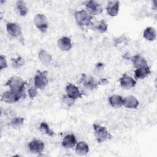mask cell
Returning <instances> with one entry per match:
<instances>
[{
  "mask_svg": "<svg viewBox=\"0 0 157 157\" xmlns=\"http://www.w3.org/2000/svg\"><path fill=\"white\" fill-rule=\"evenodd\" d=\"M48 82V72L47 71H36L34 77V83L38 90L44 89L47 86Z\"/></svg>",
  "mask_w": 157,
  "mask_h": 157,
  "instance_id": "277c9868",
  "label": "cell"
},
{
  "mask_svg": "<svg viewBox=\"0 0 157 157\" xmlns=\"http://www.w3.org/2000/svg\"><path fill=\"white\" fill-rule=\"evenodd\" d=\"M28 148L29 151L32 153L40 154L44 150L45 144L42 140L34 139L28 144Z\"/></svg>",
  "mask_w": 157,
  "mask_h": 157,
  "instance_id": "30bf717a",
  "label": "cell"
},
{
  "mask_svg": "<svg viewBox=\"0 0 157 157\" xmlns=\"http://www.w3.org/2000/svg\"><path fill=\"white\" fill-rule=\"evenodd\" d=\"M26 82L20 77L12 76L6 82L5 85L9 87L10 90L23 95Z\"/></svg>",
  "mask_w": 157,
  "mask_h": 157,
  "instance_id": "6da1fadb",
  "label": "cell"
},
{
  "mask_svg": "<svg viewBox=\"0 0 157 157\" xmlns=\"http://www.w3.org/2000/svg\"><path fill=\"white\" fill-rule=\"evenodd\" d=\"M25 63V61L21 56H18L17 58L11 59V66L14 69H18L22 67Z\"/></svg>",
  "mask_w": 157,
  "mask_h": 157,
  "instance_id": "4316f807",
  "label": "cell"
},
{
  "mask_svg": "<svg viewBox=\"0 0 157 157\" xmlns=\"http://www.w3.org/2000/svg\"><path fill=\"white\" fill-rule=\"evenodd\" d=\"M8 67L6 58L4 55H1L0 56V69L2 71Z\"/></svg>",
  "mask_w": 157,
  "mask_h": 157,
  "instance_id": "f546056e",
  "label": "cell"
},
{
  "mask_svg": "<svg viewBox=\"0 0 157 157\" xmlns=\"http://www.w3.org/2000/svg\"><path fill=\"white\" fill-rule=\"evenodd\" d=\"M39 131L44 134H47L50 137L55 135V132L50 128L48 124L45 121H42L39 125Z\"/></svg>",
  "mask_w": 157,
  "mask_h": 157,
  "instance_id": "484cf974",
  "label": "cell"
},
{
  "mask_svg": "<svg viewBox=\"0 0 157 157\" xmlns=\"http://www.w3.org/2000/svg\"><path fill=\"white\" fill-rule=\"evenodd\" d=\"M90 28L94 31H96L101 33H104L106 32L108 29V25L104 20H101L98 21L92 22Z\"/></svg>",
  "mask_w": 157,
  "mask_h": 157,
  "instance_id": "e0dca14e",
  "label": "cell"
},
{
  "mask_svg": "<svg viewBox=\"0 0 157 157\" xmlns=\"http://www.w3.org/2000/svg\"><path fill=\"white\" fill-rule=\"evenodd\" d=\"M7 33L12 37L18 39L23 44V36L20 25L16 22H8L6 24Z\"/></svg>",
  "mask_w": 157,
  "mask_h": 157,
  "instance_id": "5b68a950",
  "label": "cell"
},
{
  "mask_svg": "<svg viewBox=\"0 0 157 157\" xmlns=\"http://www.w3.org/2000/svg\"><path fill=\"white\" fill-rule=\"evenodd\" d=\"M38 57L40 62L45 66H48L52 60L51 55L44 49H40L39 50L38 53Z\"/></svg>",
  "mask_w": 157,
  "mask_h": 157,
  "instance_id": "ffe728a7",
  "label": "cell"
},
{
  "mask_svg": "<svg viewBox=\"0 0 157 157\" xmlns=\"http://www.w3.org/2000/svg\"><path fill=\"white\" fill-rule=\"evenodd\" d=\"M144 37L149 41H153L156 37V29L151 26L147 27L143 33Z\"/></svg>",
  "mask_w": 157,
  "mask_h": 157,
  "instance_id": "603a6c76",
  "label": "cell"
},
{
  "mask_svg": "<svg viewBox=\"0 0 157 157\" xmlns=\"http://www.w3.org/2000/svg\"><path fill=\"white\" fill-rule=\"evenodd\" d=\"M95 139L98 143L100 144L112 139V135L109 132L105 126L94 123L93 124Z\"/></svg>",
  "mask_w": 157,
  "mask_h": 157,
  "instance_id": "3957f363",
  "label": "cell"
},
{
  "mask_svg": "<svg viewBox=\"0 0 157 157\" xmlns=\"http://www.w3.org/2000/svg\"><path fill=\"white\" fill-rule=\"evenodd\" d=\"M36 27L42 33H45L48 28V22L47 18L43 13L36 14L33 20Z\"/></svg>",
  "mask_w": 157,
  "mask_h": 157,
  "instance_id": "8992f818",
  "label": "cell"
},
{
  "mask_svg": "<svg viewBox=\"0 0 157 157\" xmlns=\"http://www.w3.org/2000/svg\"><path fill=\"white\" fill-rule=\"evenodd\" d=\"M123 58L124 59H129L131 58V55H130V54L129 53H126L125 54L123 55Z\"/></svg>",
  "mask_w": 157,
  "mask_h": 157,
  "instance_id": "4dcf8cb0",
  "label": "cell"
},
{
  "mask_svg": "<svg viewBox=\"0 0 157 157\" xmlns=\"http://www.w3.org/2000/svg\"><path fill=\"white\" fill-rule=\"evenodd\" d=\"M77 139L74 134H69L66 135L62 140V146L65 148H72L77 144Z\"/></svg>",
  "mask_w": 157,
  "mask_h": 157,
  "instance_id": "9a60e30c",
  "label": "cell"
},
{
  "mask_svg": "<svg viewBox=\"0 0 157 157\" xmlns=\"http://www.w3.org/2000/svg\"><path fill=\"white\" fill-rule=\"evenodd\" d=\"M74 18L77 24L80 27H90L92 24L93 16L86 10H77L74 12Z\"/></svg>",
  "mask_w": 157,
  "mask_h": 157,
  "instance_id": "7a4b0ae2",
  "label": "cell"
},
{
  "mask_svg": "<svg viewBox=\"0 0 157 157\" xmlns=\"http://www.w3.org/2000/svg\"><path fill=\"white\" fill-rule=\"evenodd\" d=\"M131 59L133 66L136 69L147 66V60L144 57H143L140 54H136L131 56Z\"/></svg>",
  "mask_w": 157,
  "mask_h": 157,
  "instance_id": "ac0fdd59",
  "label": "cell"
},
{
  "mask_svg": "<svg viewBox=\"0 0 157 157\" xmlns=\"http://www.w3.org/2000/svg\"><path fill=\"white\" fill-rule=\"evenodd\" d=\"M37 88L34 85L31 86L28 90V94L29 97L31 99H34V98H36L37 94H38V91H37Z\"/></svg>",
  "mask_w": 157,
  "mask_h": 157,
  "instance_id": "83f0119b",
  "label": "cell"
},
{
  "mask_svg": "<svg viewBox=\"0 0 157 157\" xmlns=\"http://www.w3.org/2000/svg\"><path fill=\"white\" fill-rule=\"evenodd\" d=\"M120 9V2L118 1H109L106 6L107 13L110 17H115L118 14Z\"/></svg>",
  "mask_w": 157,
  "mask_h": 157,
  "instance_id": "5bb4252c",
  "label": "cell"
},
{
  "mask_svg": "<svg viewBox=\"0 0 157 157\" xmlns=\"http://www.w3.org/2000/svg\"><path fill=\"white\" fill-rule=\"evenodd\" d=\"M150 73V67L148 65L137 68L134 71V75L137 79H144L148 77Z\"/></svg>",
  "mask_w": 157,
  "mask_h": 157,
  "instance_id": "d6986e66",
  "label": "cell"
},
{
  "mask_svg": "<svg viewBox=\"0 0 157 157\" xmlns=\"http://www.w3.org/2000/svg\"><path fill=\"white\" fill-rule=\"evenodd\" d=\"M65 91L66 93V94L74 101L82 98L83 93L80 91L78 86L71 83H69L66 86Z\"/></svg>",
  "mask_w": 157,
  "mask_h": 157,
  "instance_id": "9c48e42d",
  "label": "cell"
},
{
  "mask_svg": "<svg viewBox=\"0 0 157 157\" xmlns=\"http://www.w3.org/2000/svg\"><path fill=\"white\" fill-rule=\"evenodd\" d=\"M110 105L113 108H120L123 106V98L118 94H114L109 98Z\"/></svg>",
  "mask_w": 157,
  "mask_h": 157,
  "instance_id": "44dd1931",
  "label": "cell"
},
{
  "mask_svg": "<svg viewBox=\"0 0 157 157\" xmlns=\"http://www.w3.org/2000/svg\"><path fill=\"white\" fill-rule=\"evenodd\" d=\"M79 82L82 83L83 86L89 90H94L99 85V80H96L93 76L87 75L85 74H82Z\"/></svg>",
  "mask_w": 157,
  "mask_h": 157,
  "instance_id": "52a82bcc",
  "label": "cell"
},
{
  "mask_svg": "<svg viewBox=\"0 0 157 157\" xmlns=\"http://www.w3.org/2000/svg\"><path fill=\"white\" fill-rule=\"evenodd\" d=\"M16 9L19 13V15L21 17H25L28 12V8L26 6V4L23 1H18L16 4Z\"/></svg>",
  "mask_w": 157,
  "mask_h": 157,
  "instance_id": "cb8c5ba5",
  "label": "cell"
},
{
  "mask_svg": "<svg viewBox=\"0 0 157 157\" xmlns=\"http://www.w3.org/2000/svg\"><path fill=\"white\" fill-rule=\"evenodd\" d=\"M121 86L125 90H129L134 87L136 85V81L131 76L126 74H123L120 78Z\"/></svg>",
  "mask_w": 157,
  "mask_h": 157,
  "instance_id": "7c38bea8",
  "label": "cell"
},
{
  "mask_svg": "<svg viewBox=\"0 0 157 157\" xmlns=\"http://www.w3.org/2000/svg\"><path fill=\"white\" fill-rule=\"evenodd\" d=\"M58 47L63 52L70 50L72 47L71 39L67 36H63L57 40Z\"/></svg>",
  "mask_w": 157,
  "mask_h": 157,
  "instance_id": "4fadbf2b",
  "label": "cell"
},
{
  "mask_svg": "<svg viewBox=\"0 0 157 157\" xmlns=\"http://www.w3.org/2000/svg\"><path fill=\"white\" fill-rule=\"evenodd\" d=\"M74 101H75L68 97L66 94L63 95L62 97V103H64V104L67 105V107L69 108L74 104Z\"/></svg>",
  "mask_w": 157,
  "mask_h": 157,
  "instance_id": "f1b7e54d",
  "label": "cell"
},
{
  "mask_svg": "<svg viewBox=\"0 0 157 157\" xmlns=\"http://www.w3.org/2000/svg\"><path fill=\"white\" fill-rule=\"evenodd\" d=\"M89 146L84 141H80L75 145V152L79 156L86 155L89 152Z\"/></svg>",
  "mask_w": 157,
  "mask_h": 157,
  "instance_id": "7402d4cb",
  "label": "cell"
},
{
  "mask_svg": "<svg viewBox=\"0 0 157 157\" xmlns=\"http://www.w3.org/2000/svg\"><path fill=\"white\" fill-rule=\"evenodd\" d=\"M21 96V94L10 90L2 93L1 96V101L6 103L13 104L18 101Z\"/></svg>",
  "mask_w": 157,
  "mask_h": 157,
  "instance_id": "8fae6325",
  "label": "cell"
},
{
  "mask_svg": "<svg viewBox=\"0 0 157 157\" xmlns=\"http://www.w3.org/2000/svg\"><path fill=\"white\" fill-rule=\"evenodd\" d=\"M84 5L86 7V10L92 16L99 15L103 11L102 6L96 1L90 0L85 1Z\"/></svg>",
  "mask_w": 157,
  "mask_h": 157,
  "instance_id": "ba28073f",
  "label": "cell"
},
{
  "mask_svg": "<svg viewBox=\"0 0 157 157\" xmlns=\"http://www.w3.org/2000/svg\"><path fill=\"white\" fill-rule=\"evenodd\" d=\"M139 104L138 99L132 95H129L123 99V106L128 109H136Z\"/></svg>",
  "mask_w": 157,
  "mask_h": 157,
  "instance_id": "2e32d148",
  "label": "cell"
},
{
  "mask_svg": "<svg viewBox=\"0 0 157 157\" xmlns=\"http://www.w3.org/2000/svg\"><path fill=\"white\" fill-rule=\"evenodd\" d=\"M25 118L21 117H14L10 120L11 126L15 129H20L24 124Z\"/></svg>",
  "mask_w": 157,
  "mask_h": 157,
  "instance_id": "d4e9b609",
  "label": "cell"
}]
</instances>
